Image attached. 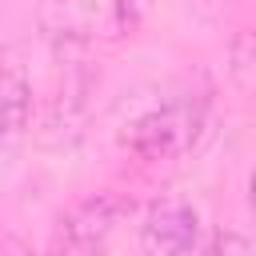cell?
<instances>
[{"mask_svg": "<svg viewBox=\"0 0 256 256\" xmlns=\"http://www.w3.org/2000/svg\"><path fill=\"white\" fill-rule=\"evenodd\" d=\"M204 256H248V240H244L240 232L224 228V232H216V236H212V244H208V252H204Z\"/></svg>", "mask_w": 256, "mask_h": 256, "instance_id": "7", "label": "cell"}, {"mask_svg": "<svg viewBox=\"0 0 256 256\" xmlns=\"http://www.w3.org/2000/svg\"><path fill=\"white\" fill-rule=\"evenodd\" d=\"M32 116V88L20 64L0 60V140H12L28 128Z\"/></svg>", "mask_w": 256, "mask_h": 256, "instance_id": "5", "label": "cell"}, {"mask_svg": "<svg viewBox=\"0 0 256 256\" xmlns=\"http://www.w3.org/2000/svg\"><path fill=\"white\" fill-rule=\"evenodd\" d=\"M196 128H200L196 100H168L128 124L124 148L140 160H172L196 140Z\"/></svg>", "mask_w": 256, "mask_h": 256, "instance_id": "2", "label": "cell"}, {"mask_svg": "<svg viewBox=\"0 0 256 256\" xmlns=\"http://www.w3.org/2000/svg\"><path fill=\"white\" fill-rule=\"evenodd\" d=\"M124 212H128V204L116 192L84 196L80 204H72L60 216L48 256H104V248H108Z\"/></svg>", "mask_w": 256, "mask_h": 256, "instance_id": "1", "label": "cell"}, {"mask_svg": "<svg viewBox=\"0 0 256 256\" xmlns=\"http://www.w3.org/2000/svg\"><path fill=\"white\" fill-rule=\"evenodd\" d=\"M248 60H252V36L240 32V40L232 44V76H236V84H240L244 92L252 88V80H248V68H252V64H248Z\"/></svg>", "mask_w": 256, "mask_h": 256, "instance_id": "6", "label": "cell"}, {"mask_svg": "<svg viewBox=\"0 0 256 256\" xmlns=\"http://www.w3.org/2000/svg\"><path fill=\"white\" fill-rule=\"evenodd\" d=\"M40 20L64 44H84L92 36H124L136 28L132 0H48Z\"/></svg>", "mask_w": 256, "mask_h": 256, "instance_id": "3", "label": "cell"}, {"mask_svg": "<svg viewBox=\"0 0 256 256\" xmlns=\"http://www.w3.org/2000/svg\"><path fill=\"white\" fill-rule=\"evenodd\" d=\"M196 240H200V216L180 200L156 204L140 224L144 256H192Z\"/></svg>", "mask_w": 256, "mask_h": 256, "instance_id": "4", "label": "cell"}]
</instances>
